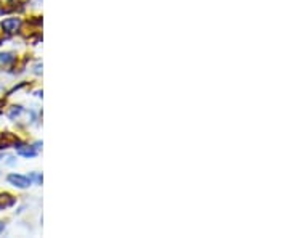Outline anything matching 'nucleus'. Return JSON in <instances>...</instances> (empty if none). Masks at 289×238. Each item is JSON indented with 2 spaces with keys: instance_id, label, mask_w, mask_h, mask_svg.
Here are the masks:
<instances>
[{
  "instance_id": "nucleus-7",
  "label": "nucleus",
  "mask_w": 289,
  "mask_h": 238,
  "mask_svg": "<svg viewBox=\"0 0 289 238\" xmlns=\"http://www.w3.org/2000/svg\"><path fill=\"white\" fill-rule=\"evenodd\" d=\"M41 68H42V64H41V63L36 64V66H34V73H36V74H41V73H42V69H41Z\"/></svg>"
},
{
  "instance_id": "nucleus-5",
  "label": "nucleus",
  "mask_w": 289,
  "mask_h": 238,
  "mask_svg": "<svg viewBox=\"0 0 289 238\" xmlns=\"http://www.w3.org/2000/svg\"><path fill=\"white\" fill-rule=\"evenodd\" d=\"M23 113H24V108H23V106H11V109L8 111V118H10L11 121H15V119H18Z\"/></svg>"
},
{
  "instance_id": "nucleus-1",
  "label": "nucleus",
  "mask_w": 289,
  "mask_h": 238,
  "mask_svg": "<svg viewBox=\"0 0 289 238\" xmlns=\"http://www.w3.org/2000/svg\"><path fill=\"white\" fill-rule=\"evenodd\" d=\"M6 180H8V184H11L13 187H18V189H28L31 185L29 177L21 176V174H10Z\"/></svg>"
},
{
  "instance_id": "nucleus-4",
  "label": "nucleus",
  "mask_w": 289,
  "mask_h": 238,
  "mask_svg": "<svg viewBox=\"0 0 289 238\" xmlns=\"http://www.w3.org/2000/svg\"><path fill=\"white\" fill-rule=\"evenodd\" d=\"M16 60L15 53H11V51H0V61L3 64H10Z\"/></svg>"
},
{
  "instance_id": "nucleus-6",
  "label": "nucleus",
  "mask_w": 289,
  "mask_h": 238,
  "mask_svg": "<svg viewBox=\"0 0 289 238\" xmlns=\"http://www.w3.org/2000/svg\"><path fill=\"white\" fill-rule=\"evenodd\" d=\"M29 180L32 182V180H34V182L37 184V185H41L42 184V176L39 172H36V174H31V177H29Z\"/></svg>"
},
{
  "instance_id": "nucleus-8",
  "label": "nucleus",
  "mask_w": 289,
  "mask_h": 238,
  "mask_svg": "<svg viewBox=\"0 0 289 238\" xmlns=\"http://www.w3.org/2000/svg\"><path fill=\"white\" fill-rule=\"evenodd\" d=\"M3 230H5V224H3V222H0V234H2Z\"/></svg>"
},
{
  "instance_id": "nucleus-2",
  "label": "nucleus",
  "mask_w": 289,
  "mask_h": 238,
  "mask_svg": "<svg viewBox=\"0 0 289 238\" xmlns=\"http://www.w3.org/2000/svg\"><path fill=\"white\" fill-rule=\"evenodd\" d=\"M19 26H21V19L19 18H6L2 21V29L6 34H13V32H16L19 29Z\"/></svg>"
},
{
  "instance_id": "nucleus-3",
  "label": "nucleus",
  "mask_w": 289,
  "mask_h": 238,
  "mask_svg": "<svg viewBox=\"0 0 289 238\" xmlns=\"http://www.w3.org/2000/svg\"><path fill=\"white\" fill-rule=\"evenodd\" d=\"M18 154H21V156L24 158H34L37 154V150L34 146H28V145H19L18 148Z\"/></svg>"
}]
</instances>
